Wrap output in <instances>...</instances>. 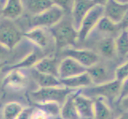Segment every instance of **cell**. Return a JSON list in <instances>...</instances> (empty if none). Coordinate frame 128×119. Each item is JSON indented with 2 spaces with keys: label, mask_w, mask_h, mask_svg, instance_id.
<instances>
[{
  "label": "cell",
  "mask_w": 128,
  "mask_h": 119,
  "mask_svg": "<svg viewBox=\"0 0 128 119\" xmlns=\"http://www.w3.org/2000/svg\"><path fill=\"white\" fill-rule=\"evenodd\" d=\"M23 10L22 0H6L2 9V14L7 19H15L22 15Z\"/></svg>",
  "instance_id": "obj_14"
},
{
  "label": "cell",
  "mask_w": 128,
  "mask_h": 119,
  "mask_svg": "<svg viewBox=\"0 0 128 119\" xmlns=\"http://www.w3.org/2000/svg\"><path fill=\"white\" fill-rule=\"evenodd\" d=\"M120 103H121V106L122 108L128 110V96H126L124 99H122Z\"/></svg>",
  "instance_id": "obj_33"
},
{
  "label": "cell",
  "mask_w": 128,
  "mask_h": 119,
  "mask_svg": "<svg viewBox=\"0 0 128 119\" xmlns=\"http://www.w3.org/2000/svg\"><path fill=\"white\" fill-rule=\"evenodd\" d=\"M122 82L114 79L101 84H97L96 87H87L83 89L81 94L88 98H105L109 101L118 99L120 94Z\"/></svg>",
  "instance_id": "obj_2"
},
{
  "label": "cell",
  "mask_w": 128,
  "mask_h": 119,
  "mask_svg": "<svg viewBox=\"0 0 128 119\" xmlns=\"http://www.w3.org/2000/svg\"><path fill=\"white\" fill-rule=\"evenodd\" d=\"M64 10L60 6L54 5L37 15H34L30 20V26L36 27H51L63 18Z\"/></svg>",
  "instance_id": "obj_4"
},
{
  "label": "cell",
  "mask_w": 128,
  "mask_h": 119,
  "mask_svg": "<svg viewBox=\"0 0 128 119\" xmlns=\"http://www.w3.org/2000/svg\"><path fill=\"white\" fill-rule=\"evenodd\" d=\"M116 42L117 53L122 56L128 54V30L122 29V31L118 35Z\"/></svg>",
  "instance_id": "obj_24"
},
{
  "label": "cell",
  "mask_w": 128,
  "mask_h": 119,
  "mask_svg": "<svg viewBox=\"0 0 128 119\" xmlns=\"http://www.w3.org/2000/svg\"><path fill=\"white\" fill-rule=\"evenodd\" d=\"M104 8V15L114 23H120L128 10V3H121L116 0H109Z\"/></svg>",
  "instance_id": "obj_10"
},
{
  "label": "cell",
  "mask_w": 128,
  "mask_h": 119,
  "mask_svg": "<svg viewBox=\"0 0 128 119\" xmlns=\"http://www.w3.org/2000/svg\"><path fill=\"white\" fill-rule=\"evenodd\" d=\"M126 96H128V77L126 78L122 82L120 94V96H118V102L120 103L122 99L126 98Z\"/></svg>",
  "instance_id": "obj_30"
},
{
  "label": "cell",
  "mask_w": 128,
  "mask_h": 119,
  "mask_svg": "<svg viewBox=\"0 0 128 119\" xmlns=\"http://www.w3.org/2000/svg\"><path fill=\"white\" fill-rule=\"evenodd\" d=\"M72 93L71 88H59L58 87H41L36 91L31 93V98L34 102L38 103L56 102L64 104L67 97Z\"/></svg>",
  "instance_id": "obj_3"
},
{
  "label": "cell",
  "mask_w": 128,
  "mask_h": 119,
  "mask_svg": "<svg viewBox=\"0 0 128 119\" xmlns=\"http://www.w3.org/2000/svg\"><path fill=\"white\" fill-rule=\"evenodd\" d=\"M23 35L41 48H46L48 47L50 41L48 34L43 29V27L33 28Z\"/></svg>",
  "instance_id": "obj_12"
},
{
  "label": "cell",
  "mask_w": 128,
  "mask_h": 119,
  "mask_svg": "<svg viewBox=\"0 0 128 119\" xmlns=\"http://www.w3.org/2000/svg\"><path fill=\"white\" fill-rule=\"evenodd\" d=\"M94 2L96 5H101V6H105L107 2L109 0H92Z\"/></svg>",
  "instance_id": "obj_34"
},
{
  "label": "cell",
  "mask_w": 128,
  "mask_h": 119,
  "mask_svg": "<svg viewBox=\"0 0 128 119\" xmlns=\"http://www.w3.org/2000/svg\"><path fill=\"white\" fill-rule=\"evenodd\" d=\"M127 30H128V29H127Z\"/></svg>",
  "instance_id": "obj_36"
},
{
  "label": "cell",
  "mask_w": 128,
  "mask_h": 119,
  "mask_svg": "<svg viewBox=\"0 0 128 119\" xmlns=\"http://www.w3.org/2000/svg\"><path fill=\"white\" fill-rule=\"evenodd\" d=\"M75 95L76 94L71 93L66 99L60 110V115L62 118L66 119H76L80 118V115L77 111L76 106L75 103Z\"/></svg>",
  "instance_id": "obj_20"
},
{
  "label": "cell",
  "mask_w": 128,
  "mask_h": 119,
  "mask_svg": "<svg viewBox=\"0 0 128 119\" xmlns=\"http://www.w3.org/2000/svg\"><path fill=\"white\" fill-rule=\"evenodd\" d=\"M75 103L79 115L82 118H95L94 102L84 95L76 94L75 95Z\"/></svg>",
  "instance_id": "obj_11"
},
{
  "label": "cell",
  "mask_w": 128,
  "mask_h": 119,
  "mask_svg": "<svg viewBox=\"0 0 128 119\" xmlns=\"http://www.w3.org/2000/svg\"><path fill=\"white\" fill-rule=\"evenodd\" d=\"M22 34L18 27L10 21H2L1 25V45L6 48H12L21 41Z\"/></svg>",
  "instance_id": "obj_6"
},
{
  "label": "cell",
  "mask_w": 128,
  "mask_h": 119,
  "mask_svg": "<svg viewBox=\"0 0 128 119\" xmlns=\"http://www.w3.org/2000/svg\"><path fill=\"white\" fill-rule=\"evenodd\" d=\"M94 111L95 118L98 119H107L110 118L112 116V113L109 107L104 102L99 98L94 102Z\"/></svg>",
  "instance_id": "obj_23"
},
{
  "label": "cell",
  "mask_w": 128,
  "mask_h": 119,
  "mask_svg": "<svg viewBox=\"0 0 128 119\" xmlns=\"http://www.w3.org/2000/svg\"><path fill=\"white\" fill-rule=\"evenodd\" d=\"M60 80L61 83H62V85H64L66 87H69V88L89 87L91 84L93 83L90 75L88 74V72H84L80 75H77V76L69 77V78L61 79Z\"/></svg>",
  "instance_id": "obj_16"
},
{
  "label": "cell",
  "mask_w": 128,
  "mask_h": 119,
  "mask_svg": "<svg viewBox=\"0 0 128 119\" xmlns=\"http://www.w3.org/2000/svg\"><path fill=\"white\" fill-rule=\"evenodd\" d=\"M118 29H121L120 24L114 23L111 19H109L108 17H103L99 22L97 23L96 26L93 30H96L101 33H112L118 31Z\"/></svg>",
  "instance_id": "obj_21"
},
{
  "label": "cell",
  "mask_w": 128,
  "mask_h": 119,
  "mask_svg": "<svg viewBox=\"0 0 128 119\" xmlns=\"http://www.w3.org/2000/svg\"><path fill=\"white\" fill-rule=\"evenodd\" d=\"M96 4L92 0H75L72 10V20L74 27L80 29L84 17Z\"/></svg>",
  "instance_id": "obj_9"
},
{
  "label": "cell",
  "mask_w": 128,
  "mask_h": 119,
  "mask_svg": "<svg viewBox=\"0 0 128 119\" xmlns=\"http://www.w3.org/2000/svg\"><path fill=\"white\" fill-rule=\"evenodd\" d=\"M120 26L121 29H128V10L126 11V14L123 17V18L120 23Z\"/></svg>",
  "instance_id": "obj_32"
},
{
  "label": "cell",
  "mask_w": 128,
  "mask_h": 119,
  "mask_svg": "<svg viewBox=\"0 0 128 119\" xmlns=\"http://www.w3.org/2000/svg\"><path fill=\"white\" fill-rule=\"evenodd\" d=\"M88 72L95 84H101L109 82V71L104 65L96 64L88 68Z\"/></svg>",
  "instance_id": "obj_18"
},
{
  "label": "cell",
  "mask_w": 128,
  "mask_h": 119,
  "mask_svg": "<svg viewBox=\"0 0 128 119\" xmlns=\"http://www.w3.org/2000/svg\"><path fill=\"white\" fill-rule=\"evenodd\" d=\"M35 111L34 108H27V109H23L22 111L21 112L18 118L19 119H28V118H32L33 114Z\"/></svg>",
  "instance_id": "obj_31"
},
{
  "label": "cell",
  "mask_w": 128,
  "mask_h": 119,
  "mask_svg": "<svg viewBox=\"0 0 128 119\" xmlns=\"http://www.w3.org/2000/svg\"><path fill=\"white\" fill-rule=\"evenodd\" d=\"M116 1L121 3H128V0H116Z\"/></svg>",
  "instance_id": "obj_35"
},
{
  "label": "cell",
  "mask_w": 128,
  "mask_h": 119,
  "mask_svg": "<svg viewBox=\"0 0 128 119\" xmlns=\"http://www.w3.org/2000/svg\"><path fill=\"white\" fill-rule=\"evenodd\" d=\"M24 10L30 14L37 15L54 5L52 0H22Z\"/></svg>",
  "instance_id": "obj_13"
},
{
  "label": "cell",
  "mask_w": 128,
  "mask_h": 119,
  "mask_svg": "<svg viewBox=\"0 0 128 119\" xmlns=\"http://www.w3.org/2000/svg\"><path fill=\"white\" fill-rule=\"evenodd\" d=\"M22 110V107L19 103H10L3 108V118L6 119L18 118Z\"/></svg>",
  "instance_id": "obj_25"
},
{
  "label": "cell",
  "mask_w": 128,
  "mask_h": 119,
  "mask_svg": "<svg viewBox=\"0 0 128 119\" xmlns=\"http://www.w3.org/2000/svg\"><path fill=\"white\" fill-rule=\"evenodd\" d=\"M31 74L35 81L41 87H60L62 85L60 79L52 76V75L40 72L35 68L31 72Z\"/></svg>",
  "instance_id": "obj_17"
},
{
  "label": "cell",
  "mask_w": 128,
  "mask_h": 119,
  "mask_svg": "<svg viewBox=\"0 0 128 119\" xmlns=\"http://www.w3.org/2000/svg\"><path fill=\"white\" fill-rule=\"evenodd\" d=\"M34 68L37 69L38 72L52 75L57 78H59V66L56 58H50L46 57L42 60H39L35 64Z\"/></svg>",
  "instance_id": "obj_15"
},
{
  "label": "cell",
  "mask_w": 128,
  "mask_h": 119,
  "mask_svg": "<svg viewBox=\"0 0 128 119\" xmlns=\"http://www.w3.org/2000/svg\"><path fill=\"white\" fill-rule=\"evenodd\" d=\"M88 72V68L77 60L67 56L60 62L59 66V79H66Z\"/></svg>",
  "instance_id": "obj_8"
},
{
  "label": "cell",
  "mask_w": 128,
  "mask_h": 119,
  "mask_svg": "<svg viewBox=\"0 0 128 119\" xmlns=\"http://www.w3.org/2000/svg\"><path fill=\"white\" fill-rule=\"evenodd\" d=\"M38 55L36 54V52H33L31 54H30L27 56L25 59L19 62L18 64H14L11 66L10 68H7V70H13V69H18V68H29L30 66L34 65L38 62Z\"/></svg>",
  "instance_id": "obj_27"
},
{
  "label": "cell",
  "mask_w": 128,
  "mask_h": 119,
  "mask_svg": "<svg viewBox=\"0 0 128 119\" xmlns=\"http://www.w3.org/2000/svg\"><path fill=\"white\" fill-rule=\"evenodd\" d=\"M128 77V59L124 64L118 67L116 71V79L122 82Z\"/></svg>",
  "instance_id": "obj_28"
},
{
  "label": "cell",
  "mask_w": 128,
  "mask_h": 119,
  "mask_svg": "<svg viewBox=\"0 0 128 119\" xmlns=\"http://www.w3.org/2000/svg\"><path fill=\"white\" fill-rule=\"evenodd\" d=\"M38 108L42 110L47 115L51 116H57L60 112V103L56 102L40 103V105H38Z\"/></svg>",
  "instance_id": "obj_26"
},
{
  "label": "cell",
  "mask_w": 128,
  "mask_h": 119,
  "mask_svg": "<svg viewBox=\"0 0 128 119\" xmlns=\"http://www.w3.org/2000/svg\"><path fill=\"white\" fill-rule=\"evenodd\" d=\"M50 29L58 48L73 45L79 39L78 30L74 27L72 17L71 18L63 17L59 22L50 27Z\"/></svg>",
  "instance_id": "obj_1"
},
{
  "label": "cell",
  "mask_w": 128,
  "mask_h": 119,
  "mask_svg": "<svg viewBox=\"0 0 128 119\" xmlns=\"http://www.w3.org/2000/svg\"><path fill=\"white\" fill-rule=\"evenodd\" d=\"M104 6L95 5L84 17L79 29V40L84 41L104 14Z\"/></svg>",
  "instance_id": "obj_5"
},
{
  "label": "cell",
  "mask_w": 128,
  "mask_h": 119,
  "mask_svg": "<svg viewBox=\"0 0 128 119\" xmlns=\"http://www.w3.org/2000/svg\"><path fill=\"white\" fill-rule=\"evenodd\" d=\"M63 52L64 56L72 57L88 68L96 64L99 61V55L91 50L67 48Z\"/></svg>",
  "instance_id": "obj_7"
},
{
  "label": "cell",
  "mask_w": 128,
  "mask_h": 119,
  "mask_svg": "<svg viewBox=\"0 0 128 119\" xmlns=\"http://www.w3.org/2000/svg\"><path fill=\"white\" fill-rule=\"evenodd\" d=\"M26 77L22 73L19 72V71L13 70L8 76L5 78L3 81V86H9L13 87H21L25 85Z\"/></svg>",
  "instance_id": "obj_22"
},
{
  "label": "cell",
  "mask_w": 128,
  "mask_h": 119,
  "mask_svg": "<svg viewBox=\"0 0 128 119\" xmlns=\"http://www.w3.org/2000/svg\"><path fill=\"white\" fill-rule=\"evenodd\" d=\"M97 49L106 58H112L116 53V42L112 37H104L97 44Z\"/></svg>",
  "instance_id": "obj_19"
},
{
  "label": "cell",
  "mask_w": 128,
  "mask_h": 119,
  "mask_svg": "<svg viewBox=\"0 0 128 119\" xmlns=\"http://www.w3.org/2000/svg\"><path fill=\"white\" fill-rule=\"evenodd\" d=\"M55 5L60 6L64 12H72L75 0H52Z\"/></svg>",
  "instance_id": "obj_29"
}]
</instances>
